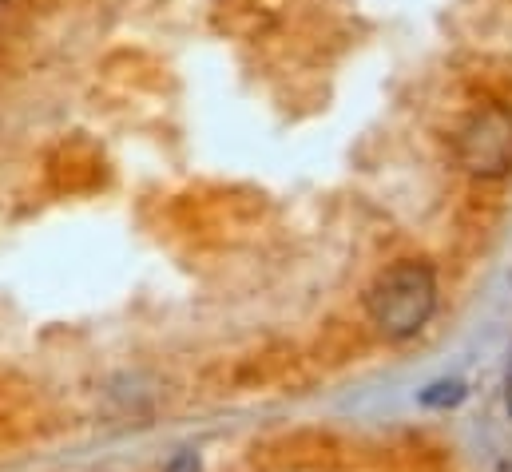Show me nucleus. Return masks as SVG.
I'll use <instances>...</instances> for the list:
<instances>
[{
  "label": "nucleus",
  "instance_id": "obj_1",
  "mask_svg": "<svg viewBox=\"0 0 512 472\" xmlns=\"http://www.w3.org/2000/svg\"><path fill=\"white\" fill-rule=\"evenodd\" d=\"M437 310V278L425 262H397L366 294V314L385 338L417 334Z\"/></svg>",
  "mask_w": 512,
  "mask_h": 472
},
{
  "label": "nucleus",
  "instance_id": "obj_2",
  "mask_svg": "<svg viewBox=\"0 0 512 472\" xmlns=\"http://www.w3.org/2000/svg\"><path fill=\"white\" fill-rule=\"evenodd\" d=\"M457 159L469 175L497 179L512 167V116L505 108H485L465 123L457 139Z\"/></svg>",
  "mask_w": 512,
  "mask_h": 472
},
{
  "label": "nucleus",
  "instance_id": "obj_3",
  "mask_svg": "<svg viewBox=\"0 0 512 472\" xmlns=\"http://www.w3.org/2000/svg\"><path fill=\"white\" fill-rule=\"evenodd\" d=\"M437 393H425L421 401L425 405H453V401H461L465 397V389H461V381H441V385H433Z\"/></svg>",
  "mask_w": 512,
  "mask_h": 472
},
{
  "label": "nucleus",
  "instance_id": "obj_4",
  "mask_svg": "<svg viewBox=\"0 0 512 472\" xmlns=\"http://www.w3.org/2000/svg\"><path fill=\"white\" fill-rule=\"evenodd\" d=\"M167 472H203V465H199L195 453H179V457L167 465Z\"/></svg>",
  "mask_w": 512,
  "mask_h": 472
},
{
  "label": "nucleus",
  "instance_id": "obj_5",
  "mask_svg": "<svg viewBox=\"0 0 512 472\" xmlns=\"http://www.w3.org/2000/svg\"><path fill=\"white\" fill-rule=\"evenodd\" d=\"M505 405H509V417H512V357H509V377H505Z\"/></svg>",
  "mask_w": 512,
  "mask_h": 472
}]
</instances>
